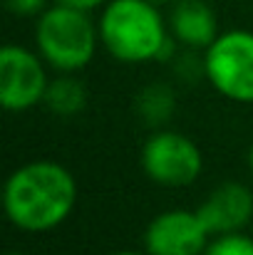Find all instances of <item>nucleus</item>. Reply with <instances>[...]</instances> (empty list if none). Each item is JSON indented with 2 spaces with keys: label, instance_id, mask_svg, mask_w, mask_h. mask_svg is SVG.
Here are the masks:
<instances>
[{
  "label": "nucleus",
  "instance_id": "1",
  "mask_svg": "<svg viewBox=\"0 0 253 255\" xmlns=\"http://www.w3.org/2000/svg\"><path fill=\"white\" fill-rule=\"evenodd\" d=\"M77 203V181L57 161H30L5 181L7 221L25 233H47L67 221Z\"/></svg>",
  "mask_w": 253,
  "mask_h": 255
},
{
  "label": "nucleus",
  "instance_id": "2",
  "mask_svg": "<svg viewBox=\"0 0 253 255\" xmlns=\"http://www.w3.org/2000/svg\"><path fill=\"white\" fill-rule=\"evenodd\" d=\"M157 7L149 0H109L99 17V42L104 50L127 65L157 60L171 35Z\"/></svg>",
  "mask_w": 253,
  "mask_h": 255
},
{
  "label": "nucleus",
  "instance_id": "3",
  "mask_svg": "<svg viewBox=\"0 0 253 255\" xmlns=\"http://www.w3.org/2000/svg\"><path fill=\"white\" fill-rule=\"evenodd\" d=\"M97 40L99 27H94L87 10L62 2L42 10L35 25L37 52L57 72H77L87 67L97 52Z\"/></svg>",
  "mask_w": 253,
  "mask_h": 255
},
{
  "label": "nucleus",
  "instance_id": "4",
  "mask_svg": "<svg viewBox=\"0 0 253 255\" xmlns=\"http://www.w3.org/2000/svg\"><path fill=\"white\" fill-rule=\"evenodd\" d=\"M204 72L221 97L253 104V32H221L204 52Z\"/></svg>",
  "mask_w": 253,
  "mask_h": 255
},
{
  "label": "nucleus",
  "instance_id": "5",
  "mask_svg": "<svg viewBox=\"0 0 253 255\" xmlns=\"http://www.w3.org/2000/svg\"><path fill=\"white\" fill-rule=\"evenodd\" d=\"M142 169L154 183L179 188L194 183L201 176L204 159L189 136L159 129L142 146Z\"/></svg>",
  "mask_w": 253,
  "mask_h": 255
},
{
  "label": "nucleus",
  "instance_id": "6",
  "mask_svg": "<svg viewBox=\"0 0 253 255\" xmlns=\"http://www.w3.org/2000/svg\"><path fill=\"white\" fill-rule=\"evenodd\" d=\"M47 72L42 57L20 45L0 50V104L7 112H25L45 102Z\"/></svg>",
  "mask_w": 253,
  "mask_h": 255
},
{
  "label": "nucleus",
  "instance_id": "7",
  "mask_svg": "<svg viewBox=\"0 0 253 255\" xmlns=\"http://www.w3.org/2000/svg\"><path fill=\"white\" fill-rule=\"evenodd\" d=\"M209 231L196 211L171 208L154 216L144 231L147 255H204Z\"/></svg>",
  "mask_w": 253,
  "mask_h": 255
},
{
  "label": "nucleus",
  "instance_id": "8",
  "mask_svg": "<svg viewBox=\"0 0 253 255\" xmlns=\"http://www.w3.org/2000/svg\"><path fill=\"white\" fill-rule=\"evenodd\" d=\"M211 236L239 233L253 221V191L239 181H224L196 208Z\"/></svg>",
  "mask_w": 253,
  "mask_h": 255
},
{
  "label": "nucleus",
  "instance_id": "9",
  "mask_svg": "<svg viewBox=\"0 0 253 255\" xmlns=\"http://www.w3.org/2000/svg\"><path fill=\"white\" fill-rule=\"evenodd\" d=\"M169 32L189 50H206L221 35L219 17L206 0H176L169 12Z\"/></svg>",
  "mask_w": 253,
  "mask_h": 255
},
{
  "label": "nucleus",
  "instance_id": "10",
  "mask_svg": "<svg viewBox=\"0 0 253 255\" xmlns=\"http://www.w3.org/2000/svg\"><path fill=\"white\" fill-rule=\"evenodd\" d=\"M134 109H137V114L144 119V124H149V127H162V124H167L169 119L174 117L176 92H174V87L167 85V82H152V85H147L137 94Z\"/></svg>",
  "mask_w": 253,
  "mask_h": 255
},
{
  "label": "nucleus",
  "instance_id": "11",
  "mask_svg": "<svg viewBox=\"0 0 253 255\" xmlns=\"http://www.w3.org/2000/svg\"><path fill=\"white\" fill-rule=\"evenodd\" d=\"M45 104L57 117H75L87 107V87L70 75L50 80L45 92Z\"/></svg>",
  "mask_w": 253,
  "mask_h": 255
},
{
  "label": "nucleus",
  "instance_id": "12",
  "mask_svg": "<svg viewBox=\"0 0 253 255\" xmlns=\"http://www.w3.org/2000/svg\"><path fill=\"white\" fill-rule=\"evenodd\" d=\"M204 255H253V238L241 233H226L219 236L206 246Z\"/></svg>",
  "mask_w": 253,
  "mask_h": 255
},
{
  "label": "nucleus",
  "instance_id": "13",
  "mask_svg": "<svg viewBox=\"0 0 253 255\" xmlns=\"http://www.w3.org/2000/svg\"><path fill=\"white\" fill-rule=\"evenodd\" d=\"M171 65H174V75H176L181 82H196L201 75H206V72H204V60H199V57L194 55V50L179 52V55L171 60Z\"/></svg>",
  "mask_w": 253,
  "mask_h": 255
},
{
  "label": "nucleus",
  "instance_id": "14",
  "mask_svg": "<svg viewBox=\"0 0 253 255\" xmlns=\"http://www.w3.org/2000/svg\"><path fill=\"white\" fill-rule=\"evenodd\" d=\"M7 10L20 17H32L45 10V0H5Z\"/></svg>",
  "mask_w": 253,
  "mask_h": 255
},
{
  "label": "nucleus",
  "instance_id": "15",
  "mask_svg": "<svg viewBox=\"0 0 253 255\" xmlns=\"http://www.w3.org/2000/svg\"><path fill=\"white\" fill-rule=\"evenodd\" d=\"M57 2H62V5H72V7H80V10H94V7H99V5H107L109 0H57Z\"/></svg>",
  "mask_w": 253,
  "mask_h": 255
},
{
  "label": "nucleus",
  "instance_id": "16",
  "mask_svg": "<svg viewBox=\"0 0 253 255\" xmlns=\"http://www.w3.org/2000/svg\"><path fill=\"white\" fill-rule=\"evenodd\" d=\"M249 169L253 173V144H251V149H249Z\"/></svg>",
  "mask_w": 253,
  "mask_h": 255
},
{
  "label": "nucleus",
  "instance_id": "17",
  "mask_svg": "<svg viewBox=\"0 0 253 255\" xmlns=\"http://www.w3.org/2000/svg\"><path fill=\"white\" fill-rule=\"evenodd\" d=\"M109 255H142V253H134V251H117V253H109Z\"/></svg>",
  "mask_w": 253,
  "mask_h": 255
},
{
  "label": "nucleus",
  "instance_id": "18",
  "mask_svg": "<svg viewBox=\"0 0 253 255\" xmlns=\"http://www.w3.org/2000/svg\"><path fill=\"white\" fill-rule=\"evenodd\" d=\"M149 2H154V5H167V2H176V0H149Z\"/></svg>",
  "mask_w": 253,
  "mask_h": 255
},
{
  "label": "nucleus",
  "instance_id": "19",
  "mask_svg": "<svg viewBox=\"0 0 253 255\" xmlns=\"http://www.w3.org/2000/svg\"><path fill=\"white\" fill-rule=\"evenodd\" d=\"M5 255H22V253H17V251H7Z\"/></svg>",
  "mask_w": 253,
  "mask_h": 255
}]
</instances>
